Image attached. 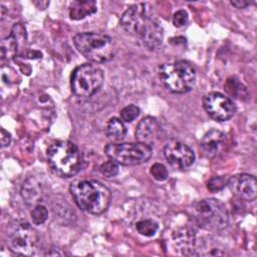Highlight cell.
Returning <instances> with one entry per match:
<instances>
[{"instance_id":"e0dca14e","label":"cell","mask_w":257,"mask_h":257,"mask_svg":"<svg viewBox=\"0 0 257 257\" xmlns=\"http://www.w3.org/2000/svg\"><path fill=\"white\" fill-rule=\"evenodd\" d=\"M41 187L34 179H28L22 186L21 196L27 205H38L41 200Z\"/></svg>"},{"instance_id":"2e32d148","label":"cell","mask_w":257,"mask_h":257,"mask_svg":"<svg viewBox=\"0 0 257 257\" xmlns=\"http://www.w3.org/2000/svg\"><path fill=\"white\" fill-rule=\"evenodd\" d=\"M97 6L95 1L85 0V1H73L69 5V17L72 20H80L96 12Z\"/></svg>"},{"instance_id":"5bb4252c","label":"cell","mask_w":257,"mask_h":257,"mask_svg":"<svg viewBox=\"0 0 257 257\" xmlns=\"http://www.w3.org/2000/svg\"><path fill=\"white\" fill-rule=\"evenodd\" d=\"M160 125L158 120L153 116L144 117L138 124L136 130V137L140 143L151 146L158 138Z\"/></svg>"},{"instance_id":"5b68a950","label":"cell","mask_w":257,"mask_h":257,"mask_svg":"<svg viewBox=\"0 0 257 257\" xmlns=\"http://www.w3.org/2000/svg\"><path fill=\"white\" fill-rule=\"evenodd\" d=\"M160 78L170 91L186 93L195 85L196 70L191 63L185 60L165 63L160 67Z\"/></svg>"},{"instance_id":"cb8c5ba5","label":"cell","mask_w":257,"mask_h":257,"mask_svg":"<svg viewBox=\"0 0 257 257\" xmlns=\"http://www.w3.org/2000/svg\"><path fill=\"white\" fill-rule=\"evenodd\" d=\"M151 174L157 181H165L168 178V171L162 164L156 163L151 167Z\"/></svg>"},{"instance_id":"d4e9b609","label":"cell","mask_w":257,"mask_h":257,"mask_svg":"<svg viewBox=\"0 0 257 257\" xmlns=\"http://www.w3.org/2000/svg\"><path fill=\"white\" fill-rule=\"evenodd\" d=\"M189 16L185 10H178L173 16V23L176 27H182L188 22Z\"/></svg>"},{"instance_id":"7402d4cb","label":"cell","mask_w":257,"mask_h":257,"mask_svg":"<svg viewBox=\"0 0 257 257\" xmlns=\"http://www.w3.org/2000/svg\"><path fill=\"white\" fill-rule=\"evenodd\" d=\"M227 183H228V179L226 177L218 176V177L211 178L207 184V187L211 192L215 193L223 190L227 186Z\"/></svg>"},{"instance_id":"484cf974","label":"cell","mask_w":257,"mask_h":257,"mask_svg":"<svg viewBox=\"0 0 257 257\" xmlns=\"http://www.w3.org/2000/svg\"><path fill=\"white\" fill-rule=\"evenodd\" d=\"M11 141V137L10 134H8V132H6L4 128H1V144L2 147H6L10 144Z\"/></svg>"},{"instance_id":"4316f807","label":"cell","mask_w":257,"mask_h":257,"mask_svg":"<svg viewBox=\"0 0 257 257\" xmlns=\"http://www.w3.org/2000/svg\"><path fill=\"white\" fill-rule=\"evenodd\" d=\"M231 4L235 6L238 9H243L250 5V1H245V0H236V1H231Z\"/></svg>"},{"instance_id":"6da1fadb","label":"cell","mask_w":257,"mask_h":257,"mask_svg":"<svg viewBox=\"0 0 257 257\" xmlns=\"http://www.w3.org/2000/svg\"><path fill=\"white\" fill-rule=\"evenodd\" d=\"M120 25L126 33L139 38L148 49H158L163 42V27L147 3L130 6L120 18Z\"/></svg>"},{"instance_id":"3957f363","label":"cell","mask_w":257,"mask_h":257,"mask_svg":"<svg viewBox=\"0 0 257 257\" xmlns=\"http://www.w3.org/2000/svg\"><path fill=\"white\" fill-rule=\"evenodd\" d=\"M49 166L55 174L63 178L76 175L81 167L78 148L70 141H58L47 150Z\"/></svg>"},{"instance_id":"ac0fdd59","label":"cell","mask_w":257,"mask_h":257,"mask_svg":"<svg viewBox=\"0 0 257 257\" xmlns=\"http://www.w3.org/2000/svg\"><path fill=\"white\" fill-rule=\"evenodd\" d=\"M106 136L112 141H119L123 139L126 133V128L120 118L112 117L107 121L106 124Z\"/></svg>"},{"instance_id":"d6986e66","label":"cell","mask_w":257,"mask_h":257,"mask_svg":"<svg viewBox=\"0 0 257 257\" xmlns=\"http://www.w3.org/2000/svg\"><path fill=\"white\" fill-rule=\"evenodd\" d=\"M159 228V225L157 222L151 219H145L137 222L136 224V229L137 231L146 237H151L154 236Z\"/></svg>"},{"instance_id":"ffe728a7","label":"cell","mask_w":257,"mask_h":257,"mask_svg":"<svg viewBox=\"0 0 257 257\" xmlns=\"http://www.w3.org/2000/svg\"><path fill=\"white\" fill-rule=\"evenodd\" d=\"M48 218V211L43 205H36L31 211V219L35 225L43 224Z\"/></svg>"},{"instance_id":"9c48e42d","label":"cell","mask_w":257,"mask_h":257,"mask_svg":"<svg viewBox=\"0 0 257 257\" xmlns=\"http://www.w3.org/2000/svg\"><path fill=\"white\" fill-rule=\"evenodd\" d=\"M8 246L14 253L23 256L33 255L38 246V236L32 226L25 222H18L8 234Z\"/></svg>"},{"instance_id":"603a6c76","label":"cell","mask_w":257,"mask_h":257,"mask_svg":"<svg viewBox=\"0 0 257 257\" xmlns=\"http://www.w3.org/2000/svg\"><path fill=\"white\" fill-rule=\"evenodd\" d=\"M99 171L103 176L107 178H111L118 174V165L114 161L109 160L100 166Z\"/></svg>"},{"instance_id":"7c38bea8","label":"cell","mask_w":257,"mask_h":257,"mask_svg":"<svg viewBox=\"0 0 257 257\" xmlns=\"http://www.w3.org/2000/svg\"><path fill=\"white\" fill-rule=\"evenodd\" d=\"M227 186L239 199L252 202L257 196V182L254 176L249 174H237L228 179Z\"/></svg>"},{"instance_id":"4fadbf2b","label":"cell","mask_w":257,"mask_h":257,"mask_svg":"<svg viewBox=\"0 0 257 257\" xmlns=\"http://www.w3.org/2000/svg\"><path fill=\"white\" fill-rule=\"evenodd\" d=\"M26 40L25 28L21 24H15L12 28V32L9 37L4 39L1 44V53L4 58H12L21 44Z\"/></svg>"},{"instance_id":"277c9868","label":"cell","mask_w":257,"mask_h":257,"mask_svg":"<svg viewBox=\"0 0 257 257\" xmlns=\"http://www.w3.org/2000/svg\"><path fill=\"white\" fill-rule=\"evenodd\" d=\"M77 51L86 59L102 63L113 57L114 47L109 36L97 32H82L73 37Z\"/></svg>"},{"instance_id":"30bf717a","label":"cell","mask_w":257,"mask_h":257,"mask_svg":"<svg viewBox=\"0 0 257 257\" xmlns=\"http://www.w3.org/2000/svg\"><path fill=\"white\" fill-rule=\"evenodd\" d=\"M203 106L206 112L217 121L230 119L236 111L234 102L228 96L216 91L204 95Z\"/></svg>"},{"instance_id":"8fae6325","label":"cell","mask_w":257,"mask_h":257,"mask_svg":"<svg viewBox=\"0 0 257 257\" xmlns=\"http://www.w3.org/2000/svg\"><path fill=\"white\" fill-rule=\"evenodd\" d=\"M164 155L168 163L178 169H187L195 161V154L192 149L176 140H172L166 144Z\"/></svg>"},{"instance_id":"8992f818","label":"cell","mask_w":257,"mask_h":257,"mask_svg":"<svg viewBox=\"0 0 257 257\" xmlns=\"http://www.w3.org/2000/svg\"><path fill=\"white\" fill-rule=\"evenodd\" d=\"M194 222L201 228L220 231L229 225V214L225 205L216 199H204L194 206Z\"/></svg>"},{"instance_id":"7a4b0ae2","label":"cell","mask_w":257,"mask_h":257,"mask_svg":"<svg viewBox=\"0 0 257 257\" xmlns=\"http://www.w3.org/2000/svg\"><path fill=\"white\" fill-rule=\"evenodd\" d=\"M70 192L76 205L93 215L103 213L108 208L111 199L110 190L95 180L75 182L71 185Z\"/></svg>"},{"instance_id":"ba28073f","label":"cell","mask_w":257,"mask_h":257,"mask_svg":"<svg viewBox=\"0 0 257 257\" xmlns=\"http://www.w3.org/2000/svg\"><path fill=\"white\" fill-rule=\"evenodd\" d=\"M105 155L123 166H135L146 163L153 154L152 147L144 143L109 144L104 148Z\"/></svg>"},{"instance_id":"9a60e30c","label":"cell","mask_w":257,"mask_h":257,"mask_svg":"<svg viewBox=\"0 0 257 257\" xmlns=\"http://www.w3.org/2000/svg\"><path fill=\"white\" fill-rule=\"evenodd\" d=\"M225 141V135L218 130H210L207 132L202 141L201 148L209 156H215L223 147Z\"/></svg>"},{"instance_id":"52a82bcc","label":"cell","mask_w":257,"mask_h":257,"mask_svg":"<svg viewBox=\"0 0 257 257\" xmlns=\"http://www.w3.org/2000/svg\"><path fill=\"white\" fill-rule=\"evenodd\" d=\"M104 81L103 71L92 64L76 67L71 75V89L78 97H89L96 93Z\"/></svg>"},{"instance_id":"44dd1931","label":"cell","mask_w":257,"mask_h":257,"mask_svg":"<svg viewBox=\"0 0 257 257\" xmlns=\"http://www.w3.org/2000/svg\"><path fill=\"white\" fill-rule=\"evenodd\" d=\"M120 119L125 122L133 121L135 118H137L140 114V108L135 104H130L125 107H123L120 112Z\"/></svg>"}]
</instances>
